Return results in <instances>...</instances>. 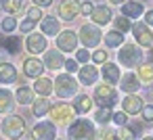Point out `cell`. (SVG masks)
I'll return each instance as SVG.
<instances>
[{"label":"cell","mask_w":153,"mask_h":140,"mask_svg":"<svg viewBox=\"0 0 153 140\" xmlns=\"http://www.w3.org/2000/svg\"><path fill=\"white\" fill-rule=\"evenodd\" d=\"M67 140H97L94 123L86 117H78L67 125Z\"/></svg>","instance_id":"obj_1"},{"label":"cell","mask_w":153,"mask_h":140,"mask_svg":"<svg viewBox=\"0 0 153 140\" xmlns=\"http://www.w3.org/2000/svg\"><path fill=\"white\" fill-rule=\"evenodd\" d=\"M0 130H2V134L9 140H19L25 134V130H27L25 117L23 115H17V113H9L2 119V123H0Z\"/></svg>","instance_id":"obj_2"},{"label":"cell","mask_w":153,"mask_h":140,"mask_svg":"<svg viewBox=\"0 0 153 140\" xmlns=\"http://www.w3.org/2000/svg\"><path fill=\"white\" fill-rule=\"evenodd\" d=\"M48 115H51V121H53L55 125H69V123L76 119V115H78V113H76L74 105L57 102V105H53V107H51Z\"/></svg>","instance_id":"obj_3"},{"label":"cell","mask_w":153,"mask_h":140,"mask_svg":"<svg viewBox=\"0 0 153 140\" xmlns=\"http://www.w3.org/2000/svg\"><path fill=\"white\" fill-rule=\"evenodd\" d=\"M53 84H55V94L59 98H71V96H76L78 94V86H80V82H76L71 77V73L57 75Z\"/></svg>","instance_id":"obj_4"},{"label":"cell","mask_w":153,"mask_h":140,"mask_svg":"<svg viewBox=\"0 0 153 140\" xmlns=\"http://www.w3.org/2000/svg\"><path fill=\"white\" fill-rule=\"evenodd\" d=\"M120 48H122V50L117 52V61L122 63V67L132 69V67H136V65L143 61V57H145L138 44H122Z\"/></svg>","instance_id":"obj_5"},{"label":"cell","mask_w":153,"mask_h":140,"mask_svg":"<svg viewBox=\"0 0 153 140\" xmlns=\"http://www.w3.org/2000/svg\"><path fill=\"white\" fill-rule=\"evenodd\" d=\"M92 100H94L99 107H109V109H111V107H115V105L120 102V96H117V92H115L113 86H109V84H101V86L94 88Z\"/></svg>","instance_id":"obj_6"},{"label":"cell","mask_w":153,"mask_h":140,"mask_svg":"<svg viewBox=\"0 0 153 140\" xmlns=\"http://www.w3.org/2000/svg\"><path fill=\"white\" fill-rule=\"evenodd\" d=\"M78 40L84 44V48H94V46L101 44L103 34H101V29L94 23H84L80 27V32H78Z\"/></svg>","instance_id":"obj_7"},{"label":"cell","mask_w":153,"mask_h":140,"mask_svg":"<svg viewBox=\"0 0 153 140\" xmlns=\"http://www.w3.org/2000/svg\"><path fill=\"white\" fill-rule=\"evenodd\" d=\"M25 50L32 55V57H38V55H42V52H46L48 50V40H46V36L40 32H32V34H27V38H25Z\"/></svg>","instance_id":"obj_8"},{"label":"cell","mask_w":153,"mask_h":140,"mask_svg":"<svg viewBox=\"0 0 153 140\" xmlns=\"http://www.w3.org/2000/svg\"><path fill=\"white\" fill-rule=\"evenodd\" d=\"M78 34L74 32V29H61L59 34H57V48L61 50V52H74V50H78Z\"/></svg>","instance_id":"obj_9"},{"label":"cell","mask_w":153,"mask_h":140,"mask_svg":"<svg viewBox=\"0 0 153 140\" xmlns=\"http://www.w3.org/2000/svg\"><path fill=\"white\" fill-rule=\"evenodd\" d=\"M32 140H57V125L53 121H38L32 127Z\"/></svg>","instance_id":"obj_10"},{"label":"cell","mask_w":153,"mask_h":140,"mask_svg":"<svg viewBox=\"0 0 153 140\" xmlns=\"http://www.w3.org/2000/svg\"><path fill=\"white\" fill-rule=\"evenodd\" d=\"M21 67H23V75L25 77H30V80H36V77H40L42 73H44V63L38 59V57H25L23 59V63H21Z\"/></svg>","instance_id":"obj_11"},{"label":"cell","mask_w":153,"mask_h":140,"mask_svg":"<svg viewBox=\"0 0 153 140\" xmlns=\"http://www.w3.org/2000/svg\"><path fill=\"white\" fill-rule=\"evenodd\" d=\"M57 15L63 21H74L80 15V2L78 0H61L57 7Z\"/></svg>","instance_id":"obj_12"},{"label":"cell","mask_w":153,"mask_h":140,"mask_svg":"<svg viewBox=\"0 0 153 140\" xmlns=\"http://www.w3.org/2000/svg\"><path fill=\"white\" fill-rule=\"evenodd\" d=\"M130 32H132V36H134L138 46H151L153 44V34H151L147 23H134Z\"/></svg>","instance_id":"obj_13"},{"label":"cell","mask_w":153,"mask_h":140,"mask_svg":"<svg viewBox=\"0 0 153 140\" xmlns=\"http://www.w3.org/2000/svg\"><path fill=\"white\" fill-rule=\"evenodd\" d=\"M44 67L46 69H51V71H59V69H63V65H65V59H63V52L59 50V48H53V50H46L44 52Z\"/></svg>","instance_id":"obj_14"},{"label":"cell","mask_w":153,"mask_h":140,"mask_svg":"<svg viewBox=\"0 0 153 140\" xmlns=\"http://www.w3.org/2000/svg\"><path fill=\"white\" fill-rule=\"evenodd\" d=\"M143 107H145V102H143V98H140L138 94H128L126 98H122V111L128 113V115L140 113Z\"/></svg>","instance_id":"obj_15"},{"label":"cell","mask_w":153,"mask_h":140,"mask_svg":"<svg viewBox=\"0 0 153 140\" xmlns=\"http://www.w3.org/2000/svg\"><path fill=\"white\" fill-rule=\"evenodd\" d=\"M40 32L48 38V36H57L59 32H61V23H59V19L55 17V15H44L42 17V21H40Z\"/></svg>","instance_id":"obj_16"},{"label":"cell","mask_w":153,"mask_h":140,"mask_svg":"<svg viewBox=\"0 0 153 140\" xmlns=\"http://www.w3.org/2000/svg\"><path fill=\"white\" fill-rule=\"evenodd\" d=\"M90 19L94 21V25H107V23L113 21V13H111L109 7H105V4H97L94 11H92V15H90Z\"/></svg>","instance_id":"obj_17"},{"label":"cell","mask_w":153,"mask_h":140,"mask_svg":"<svg viewBox=\"0 0 153 140\" xmlns=\"http://www.w3.org/2000/svg\"><path fill=\"white\" fill-rule=\"evenodd\" d=\"M0 48H4L9 55H19L21 52V38L15 34H4L0 38Z\"/></svg>","instance_id":"obj_18"},{"label":"cell","mask_w":153,"mask_h":140,"mask_svg":"<svg viewBox=\"0 0 153 140\" xmlns=\"http://www.w3.org/2000/svg\"><path fill=\"white\" fill-rule=\"evenodd\" d=\"M17 67L13 65V63H9V61H2L0 63V84H4V86H9V84H15L17 82Z\"/></svg>","instance_id":"obj_19"},{"label":"cell","mask_w":153,"mask_h":140,"mask_svg":"<svg viewBox=\"0 0 153 140\" xmlns=\"http://www.w3.org/2000/svg\"><path fill=\"white\" fill-rule=\"evenodd\" d=\"M97 80H99V71H97V67H92V65L86 63L84 67L78 69V82H80L82 86H92Z\"/></svg>","instance_id":"obj_20"},{"label":"cell","mask_w":153,"mask_h":140,"mask_svg":"<svg viewBox=\"0 0 153 140\" xmlns=\"http://www.w3.org/2000/svg\"><path fill=\"white\" fill-rule=\"evenodd\" d=\"M101 73H103V80H105V84H109V86H113V84H117L120 82V77H122V71H120V67L115 65V63H103V69H101Z\"/></svg>","instance_id":"obj_21"},{"label":"cell","mask_w":153,"mask_h":140,"mask_svg":"<svg viewBox=\"0 0 153 140\" xmlns=\"http://www.w3.org/2000/svg\"><path fill=\"white\" fill-rule=\"evenodd\" d=\"M122 15L128 17V19H138L140 15H145V7L138 0H126L122 4Z\"/></svg>","instance_id":"obj_22"},{"label":"cell","mask_w":153,"mask_h":140,"mask_svg":"<svg viewBox=\"0 0 153 140\" xmlns=\"http://www.w3.org/2000/svg\"><path fill=\"white\" fill-rule=\"evenodd\" d=\"M34 92L38 94V96H51L53 92H55V84H53V80L51 77H44V75H40V77H36V82H34Z\"/></svg>","instance_id":"obj_23"},{"label":"cell","mask_w":153,"mask_h":140,"mask_svg":"<svg viewBox=\"0 0 153 140\" xmlns=\"http://www.w3.org/2000/svg\"><path fill=\"white\" fill-rule=\"evenodd\" d=\"M15 105V94L9 88H0V115H9Z\"/></svg>","instance_id":"obj_24"},{"label":"cell","mask_w":153,"mask_h":140,"mask_svg":"<svg viewBox=\"0 0 153 140\" xmlns=\"http://www.w3.org/2000/svg\"><path fill=\"white\" fill-rule=\"evenodd\" d=\"M120 82H122V90H124L126 94H136L138 88H140V80H138V75H134V73H124V75L120 77Z\"/></svg>","instance_id":"obj_25"},{"label":"cell","mask_w":153,"mask_h":140,"mask_svg":"<svg viewBox=\"0 0 153 140\" xmlns=\"http://www.w3.org/2000/svg\"><path fill=\"white\" fill-rule=\"evenodd\" d=\"M34 88H30V86H19L17 90H15V102L17 105H21V107H27V105H32L36 98H34Z\"/></svg>","instance_id":"obj_26"},{"label":"cell","mask_w":153,"mask_h":140,"mask_svg":"<svg viewBox=\"0 0 153 140\" xmlns=\"http://www.w3.org/2000/svg\"><path fill=\"white\" fill-rule=\"evenodd\" d=\"M92 105H94V100H92V96H88V94H78L76 100H74V109H76V113H80V115H86L88 111H92Z\"/></svg>","instance_id":"obj_27"},{"label":"cell","mask_w":153,"mask_h":140,"mask_svg":"<svg viewBox=\"0 0 153 140\" xmlns=\"http://www.w3.org/2000/svg\"><path fill=\"white\" fill-rule=\"evenodd\" d=\"M51 107H53L51 100L46 96H40V98H36L32 102V113H34V117H44V115H48Z\"/></svg>","instance_id":"obj_28"},{"label":"cell","mask_w":153,"mask_h":140,"mask_svg":"<svg viewBox=\"0 0 153 140\" xmlns=\"http://www.w3.org/2000/svg\"><path fill=\"white\" fill-rule=\"evenodd\" d=\"M0 9L7 15H17L23 11V0H0Z\"/></svg>","instance_id":"obj_29"},{"label":"cell","mask_w":153,"mask_h":140,"mask_svg":"<svg viewBox=\"0 0 153 140\" xmlns=\"http://www.w3.org/2000/svg\"><path fill=\"white\" fill-rule=\"evenodd\" d=\"M124 44V34L117 32V29H111L105 34V46L107 48H120Z\"/></svg>","instance_id":"obj_30"},{"label":"cell","mask_w":153,"mask_h":140,"mask_svg":"<svg viewBox=\"0 0 153 140\" xmlns=\"http://www.w3.org/2000/svg\"><path fill=\"white\" fill-rule=\"evenodd\" d=\"M138 80L143 84H153V63H145L138 67Z\"/></svg>","instance_id":"obj_31"},{"label":"cell","mask_w":153,"mask_h":140,"mask_svg":"<svg viewBox=\"0 0 153 140\" xmlns=\"http://www.w3.org/2000/svg\"><path fill=\"white\" fill-rule=\"evenodd\" d=\"M111 117H113V113H111L109 107H99L97 113H94V121L101 123V125H107V123L111 121Z\"/></svg>","instance_id":"obj_32"},{"label":"cell","mask_w":153,"mask_h":140,"mask_svg":"<svg viewBox=\"0 0 153 140\" xmlns=\"http://www.w3.org/2000/svg\"><path fill=\"white\" fill-rule=\"evenodd\" d=\"M17 27H19V23H17V19H15L13 15L4 17V19H2V23H0V29H2L4 34H13Z\"/></svg>","instance_id":"obj_33"},{"label":"cell","mask_w":153,"mask_h":140,"mask_svg":"<svg viewBox=\"0 0 153 140\" xmlns=\"http://www.w3.org/2000/svg\"><path fill=\"white\" fill-rule=\"evenodd\" d=\"M113 23H115V29L117 32H122V34H126V32H130L132 29V23H130V19L128 17H117V19H113Z\"/></svg>","instance_id":"obj_34"},{"label":"cell","mask_w":153,"mask_h":140,"mask_svg":"<svg viewBox=\"0 0 153 140\" xmlns=\"http://www.w3.org/2000/svg\"><path fill=\"white\" fill-rule=\"evenodd\" d=\"M117 136L122 138V140H136V132L132 130V125H120V132H117Z\"/></svg>","instance_id":"obj_35"},{"label":"cell","mask_w":153,"mask_h":140,"mask_svg":"<svg viewBox=\"0 0 153 140\" xmlns=\"http://www.w3.org/2000/svg\"><path fill=\"white\" fill-rule=\"evenodd\" d=\"M34 29H36V21L27 19V17H25V19L19 23V32H21V34H32Z\"/></svg>","instance_id":"obj_36"},{"label":"cell","mask_w":153,"mask_h":140,"mask_svg":"<svg viewBox=\"0 0 153 140\" xmlns=\"http://www.w3.org/2000/svg\"><path fill=\"white\" fill-rule=\"evenodd\" d=\"M42 17H44V13H42V9L40 7H32V9H27V19H32V21H42Z\"/></svg>","instance_id":"obj_37"},{"label":"cell","mask_w":153,"mask_h":140,"mask_svg":"<svg viewBox=\"0 0 153 140\" xmlns=\"http://www.w3.org/2000/svg\"><path fill=\"white\" fill-rule=\"evenodd\" d=\"M92 11H94V4H92V0H84V2L80 4V15H84V17H90V15H92Z\"/></svg>","instance_id":"obj_38"},{"label":"cell","mask_w":153,"mask_h":140,"mask_svg":"<svg viewBox=\"0 0 153 140\" xmlns=\"http://www.w3.org/2000/svg\"><path fill=\"white\" fill-rule=\"evenodd\" d=\"M111 121H113L115 125H126V123H128V113H124V111H117V113H113Z\"/></svg>","instance_id":"obj_39"},{"label":"cell","mask_w":153,"mask_h":140,"mask_svg":"<svg viewBox=\"0 0 153 140\" xmlns=\"http://www.w3.org/2000/svg\"><path fill=\"white\" fill-rule=\"evenodd\" d=\"M76 61L78 63H88L90 61V52H88V48H82V50H76Z\"/></svg>","instance_id":"obj_40"},{"label":"cell","mask_w":153,"mask_h":140,"mask_svg":"<svg viewBox=\"0 0 153 140\" xmlns=\"http://www.w3.org/2000/svg\"><path fill=\"white\" fill-rule=\"evenodd\" d=\"M90 59H92L94 63H99V65H103V63L107 61V50H94V52L90 55Z\"/></svg>","instance_id":"obj_41"},{"label":"cell","mask_w":153,"mask_h":140,"mask_svg":"<svg viewBox=\"0 0 153 140\" xmlns=\"http://www.w3.org/2000/svg\"><path fill=\"white\" fill-rule=\"evenodd\" d=\"M63 69H65L67 73H76L80 67H78V61H76V59H67V61H65V65H63Z\"/></svg>","instance_id":"obj_42"},{"label":"cell","mask_w":153,"mask_h":140,"mask_svg":"<svg viewBox=\"0 0 153 140\" xmlns=\"http://www.w3.org/2000/svg\"><path fill=\"white\" fill-rule=\"evenodd\" d=\"M115 138H117V132H113V130H109V127L103 125V130H101V140H115Z\"/></svg>","instance_id":"obj_43"},{"label":"cell","mask_w":153,"mask_h":140,"mask_svg":"<svg viewBox=\"0 0 153 140\" xmlns=\"http://www.w3.org/2000/svg\"><path fill=\"white\" fill-rule=\"evenodd\" d=\"M140 113H143V119L145 121H153V105H145Z\"/></svg>","instance_id":"obj_44"},{"label":"cell","mask_w":153,"mask_h":140,"mask_svg":"<svg viewBox=\"0 0 153 140\" xmlns=\"http://www.w3.org/2000/svg\"><path fill=\"white\" fill-rule=\"evenodd\" d=\"M34 2V7H40V9H48V7H53V2L55 0H32Z\"/></svg>","instance_id":"obj_45"},{"label":"cell","mask_w":153,"mask_h":140,"mask_svg":"<svg viewBox=\"0 0 153 140\" xmlns=\"http://www.w3.org/2000/svg\"><path fill=\"white\" fill-rule=\"evenodd\" d=\"M145 23H147V25H153V9L145 11Z\"/></svg>","instance_id":"obj_46"},{"label":"cell","mask_w":153,"mask_h":140,"mask_svg":"<svg viewBox=\"0 0 153 140\" xmlns=\"http://www.w3.org/2000/svg\"><path fill=\"white\" fill-rule=\"evenodd\" d=\"M111 4H122V0H109Z\"/></svg>","instance_id":"obj_47"},{"label":"cell","mask_w":153,"mask_h":140,"mask_svg":"<svg viewBox=\"0 0 153 140\" xmlns=\"http://www.w3.org/2000/svg\"><path fill=\"white\" fill-rule=\"evenodd\" d=\"M140 140H153V136H145V138H140Z\"/></svg>","instance_id":"obj_48"},{"label":"cell","mask_w":153,"mask_h":140,"mask_svg":"<svg viewBox=\"0 0 153 140\" xmlns=\"http://www.w3.org/2000/svg\"><path fill=\"white\" fill-rule=\"evenodd\" d=\"M151 57H153V48H151Z\"/></svg>","instance_id":"obj_49"},{"label":"cell","mask_w":153,"mask_h":140,"mask_svg":"<svg viewBox=\"0 0 153 140\" xmlns=\"http://www.w3.org/2000/svg\"><path fill=\"white\" fill-rule=\"evenodd\" d=\"M115 140H122V138H120V136H117V138H115Z\"/></svg>","instance_id":"obj_50"},{"label":"cell","mask_w":153,"mask_h":140,"mask_svg":"<svg viewBox=\"0 0 153 140\" xmlns=\"http://www.w3.org/2000/svg\"><path fill=\"white\" fill-rule=\"evenodd\" d=\"M0 140H4V138H0Z\"/></svg>","instance_id":"obj_51"},{"label":"cell","mask_w":153,"mask_h":140,"mask_svg":"<svg viewBox=\"0 0 153 140\" xmlns=\"http://www.w3.org/2000/svg\"><path fill=\"white\" fill-rule=\"evenodd\" d=\"M0 11H2V9H0Z\"/></svg>","instance_id":"obj_52"},{"label":"cell","mask_w":153,"mask_h":140,"mask_svg":"<svg viewBox=\"0 0 153 140\" xmlns=\"http://www.w3.org/2000/svg\"><path fill=\"white\" fill-rule=\"evenodd\" d=\"M151 134H153V132H151Z\"/></svg>","instance_id":"obj_53"}]
</instances>
